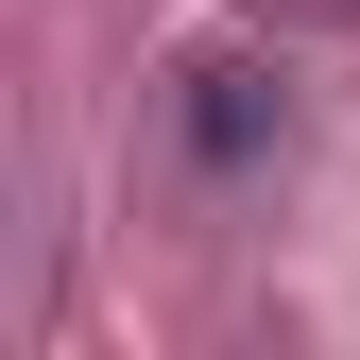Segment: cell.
Segmentation results:
<instances>
[{
	"label": "cell",
	"instance_id": "6da1fadb",
	"mask_svg": "<svg viewBox=\"0 0 360 360\" xmlns=\"http://www.w3.org/2000/svg\"><path fill=\"white\" fill-rule=\"evenodd\" d=\"M172 120H189V155H206V172H257V155L292 138V69H257V52H206Z\"/></svg>",
	"mask_w": 360,
	"mask_h": 360
}]
</instances>
